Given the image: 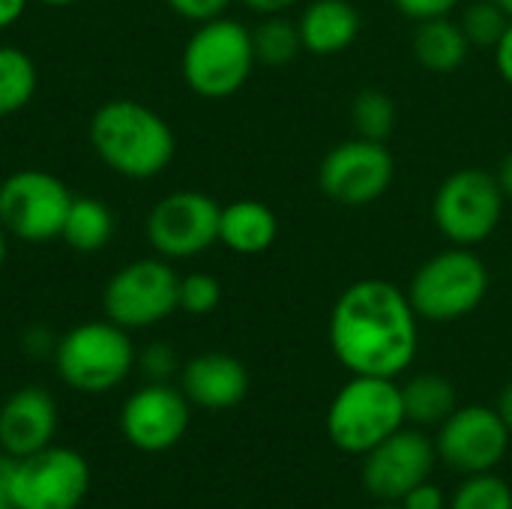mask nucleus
<instances>
[{"label":"nucleus","mask_w":512,"mask_h":509,"mask_svg":"<svg viewBox=\"0 0 512 509\" xmlns=\"http://www.w3.org/2000/svg\"><path fill=\"white\" fill-rule=\"evenodd\" d=\"M330 348L351 375L399 378L420 348V315L387 279L348 285L330 312Z\"/></svg>","instance_id":"nucleus-1"},{"label":"nucleus","mask_w":512,"mask_h":509,"mask_svg":"<svg viewBox=\"0 0 512 509\" xmlns=\"http://www.w3.org/2000/svg\"><path fill=\"white\" fill-rule=\"evenodd\" d=\"M90 144L111 171L129 180L159 177L177 153L165 117L135 99H111L99 105L90 117Z\"/></svg>","instance_id":"nucleus-2"},{"label":"nucleus","mask_w":512,"mask_h":509,"mask_svg":"<svg viewBox=\"0 0 512 509\" xmlns=\"http://www.w3.org/2000/svg\"><path fill=\"white\" fill-rule=\"evenodd\" d=\"M405 402L396 378L354 375L330 402L327 435L336 450L366 456L381 441L405 429Z\"/></svg>","instance_id":"nucleus-3"},{"label":"nucleus","mask_w":512,"mask_h":509,"mask_svg":"<svg viewBox=\"0 0 512 509\" xmlns=\"http://www.w3.org/2000/svg\"><path fill=\"white\" fill-rule=\"evenodd\" d=\"M258 57L252 45V30L234 18L201 21L183 48V81L201 99H228L252 75Z\"/></svg>","instance_id":"nucleus-4"},{"label":"nucleus","mask_w":512,"mask_h":509,"mask_svg":"<svg viewBox=\"0 0 512 509\" xmlns=\"http://www.w3.org/2000/svg\"><path fill=\"white\" fill-rule=\"evenodd\" d=\"M489 294V270L468 246H450L423 261L408 285L414 312L423 321L450 324L468 318Z\"/></svg>","instance_id":"nucleus-5"},{"label":"nucleus","mask_w":512,"mask_h":509,"mask_svg":"<svg viewBox=\"0 0 512 509\" xmlns=\"http://www.w3.org/2000/svg\"><path fill=\"white\" fill-rule=\"evenodd\" d=\"M54 366L66 387L78 393H108L129 378L135 345L129 330L114 321H87L57 339Z\"/></svg>","instance_id":"nucleus-6"},{"label":"nucleus","mask_w":512,"mask_h":509,"mask_svg":"<svg viewBox=\"0 0 512 509\" xmlns=\"http://www.w3.org/2000/svg\"><path fill=\"white\" fill-rule=\"evenodd\" d=\"M504 192L486 168L453 171L432 198V222L453 246H480L489 240L504 216Z\"/></svg>","instance_id":"nucleus-7"},{"label":"nucleus","mask_w":512,"mask_h":509,"mask_svg":"<svg viewBox=\"0 0 512 509\" xmlns=\"http://www.w3.org/2000/svg\"><path fill=\"white\" fill-rule=\"evenodd\" d=\"M102 309L123 330L153 327L180 309V276L162 258L132 261L108 279Z\"/></svg>","instance_id":"nucleus-8"},{"label":"nucleus","mask_w":512,"mask_h":509,"mask_svg":"<svg viewBox=\"0 0 512 509\" xmlns=\"http://www.w3.org/2000/svg\"><path fill=\"white\" fill-rule=\"evenodd\" d=\"M72 192L48 171H15L0 186V228L24 243L60 237Z\"/></svg>","instance_id":"nucleus-9"},{"label":"nucleus","mask_w":512,"mask_h":509,"mask_svg":"<svg viewBox=\"0 0 512 509\" xmlns=\"http://www.w3.org/2000/svg\"><path fill=\"white\" fill-rule=\"evenodd\" d=\"M90 492V465L69 447H45L15 462L9 498L15 509H78Z\"/></svg>","instance_id":"nucleus-10"},{"label":"nucleus","mask_w":512,"mask_h":509,"mask_svg":"<svg viewBox=\"0 0 512 509\" xmlns=\"http://www.w3.org/2000/svg\"><path fill=\"white\" fill-rule=\"evenodd\" d=\"M396 177L393 153L384 141L351 138L336 144L318 168L321 192L345 207H366L387 195Z\"/></svg>","instance_id":"nucleus-11"},{"label":"nucleus","mask_w":512,"mask_h":509,"mask_svg":"<svg viewBox=\"0 0 512 509\" xmlns=\"http://www.w3.org/2000/svg\"><path fill=\"white\" fill-rule=\"evenodd\" d=\"M510 438L512 432L501 420L498 408L465 405L456 408L438 426L435 450L447 468L471 477V474L495 471L510 450Z\"/></svg>","instance_id":"nucleus-12"},{"label":"nucleus","mask_w":512,"mask_h":509,"mask_svg":"<svg viewBox=\"0 0 512 509\" xmlns=\"http://www.w3.org/2000/svg\"><path fill=\"white\" fill-rule=\"evenodd\" d=\"M222 207L195 189H180L156 201L147 216V240L162 258H195L219 240Z\"/></svg>","instance_id":"nucleus-13"},{"label":"nucleus","mask_w":512,"mask_h":509,"mask_svg":"<svg viewBox=\"0 0 512 509\" xmlns=\"http://www.w3.org/2000/svg\"><path fill=\"white\" fill-rule=\"evenodd\" d=\"M438 450L417 429H399L363 456V486L381 504H399L435 471Z\"/></svg>","instance_id":"nucleus-14"},{"label":"nucleus","mask_w":512,"mask_h":509,"mask_svg":"<svg viewBox=\"0 0 512 509\" xmlns=\"http://www.w3.org/2000/svg\"><path fill=\"white\" fill-rule=\"evenodd\" d=\"M189 405L183 390L168 381H150L135 390L120 411L123 438L138 453H168L189 432Z\"/></svg>","instance_id":"nucleus-15"},{"label":"nucleus","mask_w":512,"mask_h":509,"mask_svg":"<svg viewBox=\"0 0 512 509\" xmlns=\"http://www.w3.org/2000/svg\"><path fill=\"white\" fill-rule=\"evenodd\" d=\"M57 432V405L42 387L15 390L0 408V450L12 459H27L51 447Z\"/></svg>","instance_id":"nucleus-16"},{"label":"nucleus","mask_w":512,"mask_h":509,"mask_svg":"<svg viewBox=\"0 0 512 509\" xmlns=\"http://www.w3.org/2000/svg\"><path fill=\"white\" fill-rule=\"evenodd\" d=\"M180 390L192 405L204 411H231L249 393V372L237 357L222 351H207L183 366Z\"/></svg>","instance_id":"nucleus-17"},{"label":"nucleus","mask_w":512,"mask_h":509,"mask_svg":"<svg viewBox=\"0 0 512 509\" xmlns=\"http://www.w3.org/2000/svg\"><path fill=\"white\" fill-rule=\"evenodd\" d=\"M297 27H300L303 51L318 57H333L354 45L360 33V12L351 0H312L303 9Z\"/></svg>","instance_id":"nucleus-18"},{"label":"nucleus","mask_w":512,"mask_h":509,"mask_svg":"<svg viewBox=\"0 0 512 509\" xmlns=\"http://www.w3.org/2000/svg\"><path fill=\"white\" fill-rule=\"evenodd\" d=\"M279 219L261 201H231L219 216V243L237 255H261L276 243Z\"/></svg>","instance_id":"nucleus-19"},{"label":"nucleus","mask_w":512,"mask_h":509,"mask_svg":"<svg viewBox=\"0 0 512 509\" xmlns=\"http://www.w3.org/2000/svg\"><path fill=\"white\" fill-rule=\"evenodd\" d=\"M411 48L423 69L447 75V72H456L468 60L471 42H468L462 24L453 21L450 15H444V18L417 21Z\"/></svg>","instance_id":"nucleus-20"},{"label":"nucleus","mask_w":512,"mask_h":509,"mask_svg":"<svg viewBox=\"0 0 512 509\" xmlns=\"http://www.w3.org/2000/svg\"><path fill=\"white\" fill-rule=\"evenodd\" d=\"M402 402L405 417L414 426H441L459 405H456V387L435 372L414 375L408 384H402Z\"/></svg>","instance_id":"nucleus-21"},{"label":"nucleus","mask_w":512,"mask_h":509,"mask_svg":"<svg viewBox=\"0 0 512 509\" xmlns=\"http://www.w3.org/2000/svg\"><path fill=\"white\" fill-rule=\"evenodd\" d=\"M60 237L75 252H102L114 237V213L96 198H72Z\"/></svg>","instance_id":"nucleus-22"},{"label":"nucleus","mask_w":512,"mask_h":509,"mask_svg":"<svg viewBox=\"0 0 512 509\" xmlns=\"http://www.w3.org/2000/svg\"><path fill=\"white\" fill-rule=\"evenodd\" d=\"M36 93L33 60L12 45H0V117L21 111Z\"/></svg>","instance_id":"nucleus-23"},{"label":"nucleus","mask_w":512,"mask_h":509,"mask_svg":"<svg viewBox=\"0 0 512 509\" xmlns=\"http://www.w3.org/2000/svg\"><path fill=\"white\" fill-rule=\"evenodd\" d=\"M255 57L267 66H285L303 51L297 21L285 15H264V21L252 30Z\"/></svg>","instance_id":"nucleus-24"},{"label":"nucleus","mask_w":512,"mask_h":509,"mask_svg":"<svg viewBox=\"0 0 512 509\" xmlns=\"http://www.w3.org/2000/svg\"><path fill=\"white\" fill-rule=\"evenodd\" d=\"M351 120L360 138L369 141H387L396 129V102L390 93L378 87H366L354 96Z\"/></svg>","instance_id":"nucleus-25"},{"label":"nucleus","mask_w":512,"mask_h":509,"mask_svg":"<svg viewBox=\"0 0 512 509\" xmlns=\"http://www.w3.org/2000/svg\"><path fill=\"white\" fill-rule=\"evenodd\" d=\"M447 509H512V489L492 471L471 474L453 492Z\"/></svg>","instance_id":"nucleus-26"},{"label":"nucleus","mask_w":512,"mask_h":509,"mask_svg":"<svg viewBox=\"0 0 512 509\" xmlns=\"http://www.w3.org/2000/svg\"><path fill=\"white\" fill-rule=\"evenodd\" d=\"M510 15L495 3V0H474L465 15H462V30L468 36L471 45H480V48H495L501 42V36L507 33L510 27Z\"/></svg>","instance_id":"nucleus-27"},{"label":"nucleus","mask_w":512,"mask_h":509,"mask_svg":"<svg viewBox=\"0 0 512 509\" xmlns=\"http://www.w3.org/2000/svg\"><path fill=\"white\" fill-rule=\"evenodd\" d=\"M222 300V285L210 273H189L180 279V309L186 315H210Z\"/></svg>","instance_id":"nucleus-28"},{"label":"nucleus","mask_w":512,"mask_h":509,"mask_svg":"<svg viewBox=\"0 0 512 509\" xmlns=\"http://www.w3.org/2000/svg\"><path fill=\"white\" fill-rule=\"evenodd\" d=\"M141 369L147 372L150 381H168L177 372V354H174V348L165 345V342H156V345L144 348Z\"/></svg>","instance_id":"nucleus-29"},{"label":"nucleus","mask_w":512,"mask_h":509,"mask_svg":"<svg viewBox=\"0 0 512 509\" xmlns=\"http://www.w3.org/2000/svg\"><path fill=\"white\" fill-rule=\"evenodd\" d=\"M402 15L411 21H429V18H444L450 15L462 0H393Z\"/></svg>","instance_id":"nucleus-30"},{"label":"nucleus","mask_w":512,"mask_h":509,"mask_svg":"<svg viewBox=\"0 0 512 509\" xmlns=\"http://www.w3.org/2000/svg\"><path fill=\"white\" fill-rule=\"evenodd\" d=\"M177 15H183V18H189V21H210V18H219L228 6H231V0H165Z\"/></svg>","instance_id":"nucleus-31"},{"label":"nucleus","mask_w":512,"mask_h":509,"mask_svg":"<svg viewBox=\"0 0 512 509\" xmlns=\"http://www.w3.org/2000/svg\"><path fill=\"white\" fill-rule=\"evenodd\" d=\"M402 509H447V498L444 492L435 486V483H420L417 489H411L402 501H399Z\"/></svg>","instance_id":"nucleus-32"},{"label":"nucleus","mask_w":512,"mask_h":509,"mask_svg":"<svg viewBox=\"0 0 512 509\" xmlns=\"http://www.w3.org/2000/svg\"><path fill=\"white\" fill-rule=\"evenodd\" d=\"M495 66H498L501 78L512 87V21L507 33L501 36V42L495 45Z\"/></svg>","instance_id":"nucleus-33"},{"label":"nucleus","mask_w":512,"mask_h":509,"mask_svg":"<svg viewBox=\"0 0 512 509\" xmlns=\"http://www.w3.org/2000/svg\"><path fill=\"white\" fill-rule=\"evenodd\" d=\"M252 12H258V15H282V12H288L291 6H297L300 0H243Z\"/></svg>","instance_id":"nucleus-34"},{"label":"nucleus","mask_w":512,"mask_h":509,"mask_svg":"<svg viewBox=\"0 0 512 509\" xmlns=\"http://www.w3.org/2000/svg\"><path fill=\"white\" fill-rule=\"evenodd\" d=\"M27 9V0H0V30L12 27Z\"/></svg>","instance_id":"nucleus-35"},{"label":"nucleus","mask_w":512,"mask_h":509,"mask_svg":"<svg viewBox=\"0 0 512 509\" xmlns=\"http://www.w3.org/2000/svg\"><path fill=\"white\" fill-rule=\"evenodd\" d=\"M498 183H501V192H504V198H510L512 201V150L501 159V165H498Z\"/></svg>","instance_id":"nucleus-36"},{"label":"nucleus","mask_w":512,"mask_h":509,"mask_svg":"<svg viewBox=\"0 0 512 509\" xmlns=\"http://www.w3.org/2000/svg\"><path fill=\"white\" fill-rule=\"evenodd\" d=\"M498 414H501V420L507 423V429L512 432V378L507 381V387L501 390V399H498Z\"/></svg>","instance_id":"nucleus-37"},{"label":"nucleus","mask_w":512,"mask_h":509,"mask_svg":"<svg viewBox=\"0 0 512 509\" xmlns=\"http://www.w3.org/2000/svg\"><path fill=\"white\" fill-rule=\"evenodd\" d=\"M0 509H15V504H12V498H9L6 489H0Z\"/></svg>","instance_id":"nucleus-38"},{"label":"nucleus","mask_w":512,"mask_h":509,"mask_svg":"<svg viewBox=\"0 0 512 509\" xmlns=\"http://www.w3.org/2000/svg\"><path fill=\"white\" fill-rule=\"evenodd\" d=\"M6 261V237H3V228H0V267Z\"/></svg>","instance_id":"nucleus-39"},{"label":"nucleus","mask_w":512,"mask_h":509,"mask_svg":"<svg viewBox=\"0 0 512 509\" xmlns=\"http://www.w3.org/2000/svg\"><path fill=\"white\" fill-rule=\"evenodd\" d=\"M39 3H45V6H72L75 0H39Z\"/></svg>","instance_id":"nucleus-40"},{"label":"nucleus","mask_w":512,"mask_h":509,"mask_svg":"<svg viewBox=\"0 0 512 509\" xmlns=\"http://www.w3.org/2000/svg\"><path fill=\"white\" fill-rule=\"evenodd\" d=\"M495 3H498V6H501V9H504V12L512 18V0H495Z\"/></svg>","instance_id":"nucleus-41"},{"label":"nucleus","mask_w":512,"mask_h":509,"mask_svg":"<svg viewBox=\"0 0 512 509\" xmlns=\"http://www.w3.org/2000/svg\"><path fill=\"white\" fill-rule=\"evenodd\" d=\"M378 509H402L399 504H384V507H378Z\"/></svg>","instance_id":"nucleus-42"}]
</instances>
